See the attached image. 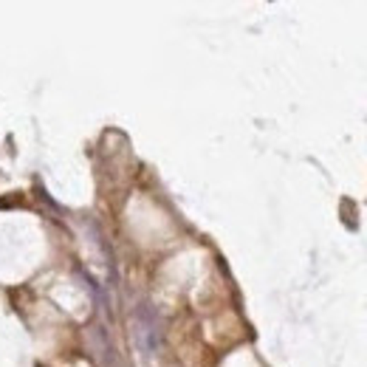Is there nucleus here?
Returning <instances> with one entry per match:
<instances>
[{"label":"nucleus","mask_w":367,"mask_h":367,"mask_svg":"<svg viewBox=\"0 0 367 367\" xmlns=\"http://www.w3.org/2000/svg\"><path fill=\"white\" fill-rule=\"evenodd\" d=\"M136 339H139V348L152 356L159 350V342H161V333H159V319H156V311L150 305H141L139 314H136Z\"/></svg>","instance_id":"f257e3e1"}]
</instances>
